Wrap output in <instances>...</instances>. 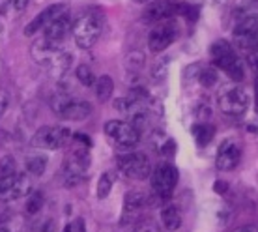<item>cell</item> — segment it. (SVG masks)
Returning <instances> with one entry per match:
<instances>
[{"instance_id":"11","label":"cell","mask_w":258,"mask_h":232,"mask_svg":"<svg viewBox=\"0 0 258 232\" xmlns=\"http://www.w3.org/2000/svg\"><path fill=\"white\" fill-rule=\"evenodd\" d=\"M66 12H68V6H66V4H52V6L45 8L43 12H39L38 15L25 26V34L26 36H32V34L39 32V30H45L52 21L56 19V17H60V15Z\"/></svg>"},{"instance_id":"7","label":"cell","mask_w":258,"mask_h":232,"mask_svg":"<svg viewBox=\"0 0 258 232\" xmlns=\"http://www.w3.org/2000/svg\"><path fill=\"white\" fill-rule=\"evenodd\" d=\"M70 129L62 126H43L34 133L30 144L41 150H58L64 148L66 142L70 141Z\"/></svg>"},{"instance_id":"27","label":"cell","mask_w":258,"mask_h":232,"mask_svg":"<svg viewBox=\"0 0 258 232\" xmlns=\"http://www.w3.org/2000/svg\"><path fill=\"white\" fill-rule=\"evenodd\" d=\"M234 43L239 49L251 51V49H254L258 45V34H239V36H234Z\"/></svg>"},{"instance_id":"33","label":"cell","mask_w":258,"mask_h":232,"mask_svg":"<svg viewBox=\"0 0 258 232\" xmlns=\"http://www.w3.org/2000/svg\"><path fill=\"white\" fill-rule=\"evenodd\" d=\"M32 232H54V221L52 219H41L38 223H34Z\"/></svg>"},{"instance_id":"35","label":"cell","mask_w":258,"mask_h":232,"mask_svg":"<svg viewBox=\"0 0 258 232\" xmlns=\"http://www.w3.org/2000/svg\"><path fill=\"white\" fill-rule=\"evenodd\" d=\"M152 75H154L155 81H161L165 75H167V64H163V62H159V64L155 66V70L152 71Z\"/></svg>"},{"instance_id":"18","label":"cell","mask_w":258,"mask_h":232,"mask_svg":"<svg viewBox=\"0 0 258 232\" xmlns=\"http://www.w3.org/2000/svg\"><path fill=\"white\" fill-rule=\"evenodd\" d=\"M70 66H71V54L58 49V51L52 54L51 60H49L47 68H49V71H51L54 77H60V75H64L66 71L70 70Z\"/></svg>"},{"instance_id":"13","label":"cell","mask_w":258,"mask_h":232,"mask_svg":"<svg viewBox=\"0 0 258 232\" xmlns=\"http://www.w3.org/2000/svg\"><path fill=\"white\" fill-rule=\"evenodd\" d=\"M239 161H241V148L236 142H223L219 152H217V159H215L217 168L219 170H234L239 165Z\"/></svg>"},{"instance_id":"2","label":"cell","mask_w":258,"mask_h":232,"mask_svg":"<svg viewBox=\"0 0 258 232\" xmlns=\"http://www.w3.org/2000/svg\"><path fill=\"white\" fill-rule=\"evenodd\" d=\"M210 54H212V62L213 66H217L221 70H225L232 81L239 83L245 79V68H243V62L238 58L234 47L225 41V39H219L212 43V49H210Z\"/></svg>"},{"instance_id":"9","label":"cell","mask_w":258,"mask_h":232,"mask_svg":"<svg viewBox=\"0 0 258 232\" xmlns=\"http://www.w3.org/2000/svg\"><path fill=\"white\" fill-rule=\"evenodd\" d=\"M105 133L122 148H133L137 142L141 141V131L131 122L110 120V122L105 124Z\"/></svg>"},{"instance_id":"1","label":"cell","mask_w":258,"mask_h":232,"mask_svg":"<svg viewBox=\"0 0 258 232\" xmlns=\"http://www.w3.org/2000/svg\"><path fill=\"white\" fill-rule=\"evenodd\" d=\"M105 19L99 12H86L81 17L75 19L71 34L73 39L81 49H92L97 43V39L101 38L103 32Z\"/></svg>"},{"instance_id":"20","label":"cell","mask_w":258,"mask_h":232,"mask_svg":"<svg viewBox=\"0 0 258 232\" xmlns=\"http://www.w3.org/2000/svg\"><path fill=\"white\" fill-rule=\"evenodd\" d=\"M96 97L105 103V101H109L110 96H112V92H114V81L110 75H101V77L96 79Z\"/></svg>"},{"instance_id":"6","label":"cell","mask_w":258,"mask_h":232,"mask_svg":"<svg viewBox=\"0 0 258 232\" xmlns=\"http://www.w3.org/2000/svg\"><path fill=\"white\" fill-rule=\"evenodd\" d=\"M178 184V168L172 163H159L152 172V189L157 199H168Z\"/></svg>"},{"instance_id":"36","label":"cell","mask_w":258,"mask_h":232,"mask_svg":"<svg viewBox=\"0 0 258 232\" xmlns=\"http://www.w3.org/2000/svg\"><path fill=\"white\" fill-rule=\"evenodd\" d=\"M174 150H176V144H174V141H165V144L161 146V154H165V155H172L174 154Z\"/></svg>"},{"instance_id":"19","label":"cell","mask_w":258,"mask_h":232,"mask_svg":"<svg viewBox=\"0 0 258 232\" xmlns=\"http://www.w3.org/2000/svg\"><path fill=\"white\" fill-rule=\"evenodd\" d=\"M161 221L167 230H178L181 226V213L180 208L174 204H168L161 210Z\"/></svg>"},{"instance_id":"17","label":"cell","mask_w":258,"mask_h":232,"mask_svg":"<svg viewBox=\"0 0 258 232\" xmlns=\"http://www.w3.org/2000/svg\"><path fill=\"white\" fill-rule=\"evenodd\" d=\"M90 114H92V105L88 101H77V99H73L68 105V109L62 112V118L73 120V122H81V120H86Z\"/></svg>"},{"instance_id":"38","label":"cell","mask_w":258,"mask_h":232,"mask_svg":"<svg viewBox=\"0 0 258 232\" xmlns=\"http://www.w3.org/2000/svg\"><path fill=\"white\" fill-rule=\"evenodd\" d=\"M71 232H86L84 228V221L83 219H75L71 223Z\"/></svg>"},{"instance_id":"31","label":"cell","mask_w":258,"mask_h":232,"mask_svg":"<svg viewBox=\"0 0 258 232\" xmlns=\"http://www.w3.org/2000/svg\"><path fill=\"white\" fill-rule=\"evenodd\" d=\"M15 172V159L12 155H6L0 159V176H8V174Z\"/></svg>"},{"instance_id":"44","label":"cell","mask_w":258,"mask_h":232,"mask_svg":"<svg viewBox=\"0 0 258 232\" xmlns=\"http://www.w3.org/2000/svg\"><path fill=\"white\" fill-rule=\"evenodd\" d=\"M256 71H258V60H256Z\"/></svg>"},{"instance_id":"16","label":"cell","mask_w":258,"mask_h":232,"mask_svg":"<svg viewBox=\"0 0 258 232\" xmlns=\"http://www.w3.org/2000/svg\"><path fill=\"white\" fill-rule=\"evenodd\" d=\"M150 204V197L144 191H129L123 199V212L127 215L139 213Z\"/></svg>"},{"instance_id":"40","label":"cell","mask_w":258,"mask_h":232,"mask_svg":"<svg viewBox=\"0 0 258 232\" xmlns=\"http://www.w3.org/2000/svg\"><path fill=\"white\" fill-rule=\"evenodd\" d=\"M6 107H8V99H6V96H2V94H0V118H2V114H4V110H6Z\"/></svg>"},{"instance_id":"43","label":"cell","mask_w":258,"mask_h":232,"mask_svg":"<svg viewBox=\"0 0 258 232\" xmlns=\"http://www.w3.org/2000/svg\"><path fill=\"white\" fill-rule=\"evenodd\" d=\"M133 2H137V4H142V2H146V0H133Z\"/></svg>"},{"instance_id":"39","label":"cell","mask_w":258,"mask_h":232,"mask_svg":"<svg viewBox=\"0 0 258 232\" xmlns=\"http://www.w3.org/2000/svg\"><path fill=\"white\" fill-rule=\"evenodd\" d=\"M232 232H258V226L256 225H243L239 226V228H236V230Z\"/></svg>"},{"instance_id":"3","label":"cell","mask_w":258,"mask_h":232,"mask_svg":"<svg viewBox=\"0 0 258 232\" xmlns=\"http://www.w3.org/2000/svg\"><path fill=\"white\" fill-rule=\"evenodd\" d=\"M88 167H90V154H88V148L84 146V148L71 150L70 155L66 157L64 168H62V174H64V186L66 187L77 186L79 182L86 176Z\"/></svg>"},{"instance_id":"10","label":"cell","mask_w":258,"mask_h":232,"mask_svg":"<svg viewBox=\"0 0 258 232\" xmlns=\"http://www.w3.org/2000/svg\"><path fill=\"white\" fill-rule=\"evenodd\" d=\"M178 38V25L172 19L161 21L154 26L148 36V47L152 52H161L170 47Z\"/></svg>"},{"instance_id":"42","label":"cell","mask_w":258,"mask_h":232,"mask_svg":"<svg viewBox=\"0 0 258 232\" xmlns=\"http://www.w3.org/2000/svg\"><path fill=\"white\" fill-rule=\"evenodd\" d=\"M64 232H71V223H70V225H66V228H64Z\"/></svg>"},{"instance_id":"5","label":"cell","mask_w":258,"mask_h":232,"mask_svg":"<svg viewBox=\"0 0 258 232\" xmlns=\"http://www.w3.org/2000/svg\"><path fill=\"white\" fill-rule=\"evenodd\" d=\"M217 105L219 109L228 116H241L247 110L249 105V96L247 92L234 84V86H225L217 96Z\"/></svg>"},{"instance_id":"15","label":"cell","mask_w":258,"mask_h":232,"mask_svg":"<svg viewBox=\"0 0 258 232\" xmlns=\"http://www.w3.org/2000/svg\"><path fill=\"white\" fill-rule=\"evenodd\" d=\"M58 51V45H54V43H51L49 39L43 36V38L36 39L32 43V49H30V52H32V58L38 62V64H49V60L52 58V54Z\"/></svg>"},{"instance_id":"8","label":"cell","mask_w":258,"mask_h":232,"mask_svg":"<svg viewBox=\"0 0 258 232\" xmlns=\"http://www.w3.org/2000/svg\"><path fill=\"white\" fill-rule=\"evenodd\" d=\"M30 180L26 174H8L0 176V202H12L30 193Z\"/></svg>"},{"instance_id":"30","label":"cell","mask_w":258,"mask_h":232,"mask_svg":"<svg viewBox=\"0 0 258 232\" xmlns=\"http://www.w3.org/2000/svg\"><path fill=\"white\" fill-rule=\"evenodd\" d=\"M199 81H200L202 86L212 88L213 84L217 83V71L213 70V68H204V70L199 73Z\"/></svg>"},{"instance_id":"25","label":"cell","mask_w":258,"mask_h":232,"mask_svg":"<svg viewBox=\"0 0 258 232\" xmlns=\"http://www.w3.org/2000/svg\"><path fill=\"white\" fill-rule=\"evenodd\" d=\"M71 101H73V97H71L68 92H56V94L51 97V107L56 114L62 116V112L68 109V105H70Z\"/></svg>"},{"instance_id":"24","label":"cell","mask_w":258,"mask_h":232,"mask_svg":"<svg viewBox=\"0 0 258 232\" xmlns=\"http://www.w3.org/2000/svg\"><path fill=\"white\" fill-rule=\"evenodd\" d=\"M43 204H45V195L41 191H34V193L28 195V200H26V213L36 215L38 212H41Z\"/></svg>"},{"instance_id":"34","label":"cell","mask_w":258,"mask_h":232,"mask_svg":"<svg viewBox=\"0 0 258 232\" xmlns=\"http://www.w3.org/2000/svg\"><path fill=\"white\" fill-rule=\"evenodd\" d=\"M6 2L10 10H13V12H23L28 6V0H6Z\"/></svg>"},{"instance_id":"29","label":"cell","mask_w":258,"mask_h":232,"mask_svg":"<svg viewBox=\"0 0 258 232\" xmlns=\"http://www.w3.org/2000/svg\"><path fill=\"white\" fill-rule=\"evenodd\" d=\"M133 232H161L157 221L152 219V217H142L135 223L133 226Z\"/></svg>"},{"instance_id":"22","label":"cell","mask_w":258,"mask_h":232,"mask_svg":"<svg viewBox=\"0 0 258 232\" xmlns=\"http://www.w3.org/2000/svg\"><path fill=\"white\" fill-rule=\"evenodd\" d=\"M239 34H258V15L251 13L238 21V25L234 26V36Z\"/></svg>"},{"instance_id":"12","label":"cell","mask_w":258,"mask_h":232,"mask_svg":"<svg viewBox=\"0 0 258 232\" xmlns=\"http://www.w3.org/2000/svg\"><path fill=\"white\" fill-rule=\"evenodd\" d=\"M176 15V2L170 0H155L152 2L144 13H142V21L144 23H161Z\"/></svg>"},{"instance_id":"21","label":"cell","mask_w":258,"mask_h":232,"mask_svg":"<svg viewBox=\"0 0 258 232\" xmlns=\"http://www.w3.org/2000/svg\"><path fill=\"white\" fill-rule=\"evenodd\" d=\"M191 133H193L195 141H197L199 146H206V144H210L213 135H215V128H213L212 124H204V122L195 124L193 129H191Z\"/></svg>"},{"instance_id":"32","label":"cell","mask_w":258,"mask_h":232,"mask_svg":"<svg viewBox=\"0 0 258 232\" xmlns=\"http://www.w3.org/2000/svg\"><path fill=\"white\" fill-rule=\"evenodd\" d=\"M144 66V54L142 52H131L127 56V68L129 70H141Z\"/></svg>"},{"instance_id":"41","label":"cell","mask_w":258,"mask_h":232,"mask_svg":"<svg viewBox=\"0 0 258 232\" xmlns=\"http://www.w3.org/2000/svg\"><path fill=\"white\" fill-rule=\"evenodd\" d=\"M215 189H217V191H223V189H226V184H223V182H219V184L215 186Z\"/></svg>"},{"instance_id":"23","label":"cell","mask_w":258,"mask_h":232,"mask_svg":"<svg viewBox=\"0 0 258 232\" xmlns=\"http://www.w3.org/2000/svg\"><path fill=\"white\" fill-rule=\"evenodd\" d=\"M25 168L26 172L32 176H41L47 168V157L45 155H30V157H26Z\"/></svg>"},{"instance_id":"4","label":"cell","mask_w":258,"mask_h":232,"mask_svg":"<svg viewBox=\"0 0 258 232\" xmlns=\"http://www.w3.org/2000/svg\"><path fill=\"white\" fill-rule=\"evenodd\" d=\"M118 168L129 180H146L152 174V165L146 154L142 152H131L118 157Z\"/></svg>"},{"instance_id":"37","label":"cell","mask_w":258,"mask_h":232,"mask_svg":"<svg viewBox=\"0 0 258 232\" xmlns=\"http://www.w3.org/2000/svg\"><path fill=\"white\" fill-rule=\"evenodd\" d=\"M0 232H13L10 225V217L8 215H0Z\"/></svg>"},{"instance_id":"14","label":"cell","mask_w":258,"mask_h":232,"mask_svg":"<svg viewBox=\"0 0 258 232\" xmlns=\"http://www.w3.org/2000/svg\"><path fill=\"white\" fill-rule=\"evenodd\" d=\"M71 28H73V21H71V15L70 12L62 13L60 17H56V19L52 21L51 25L45 28V36L51 43H54V45H58V43H62L66 38H68V34L71 32Z\"/></svg>"},{"instance_id":"26","label":"cell","mask_w":258,"mask_h":232,"mask_svg":"<svg viewBox=\"0 0 258 232\" xmlns=\"http://www.w3.org/2000/svg\"><path fill=\"white\" fill-rule=\"evenodd\" d=\"M75 75H77L79 83L84 84V86H94V84H96V75H94V71H92L90 66L81 64L77 70H75Z\"/></svg>"},{"instance_id":"28","label":"cell","mask_w":258,"mask_h":232,"mask_svg":"<svg viewBox=\"0 0 258 232\" xmlns=\"http://www.w3.org/2000/svg\"><path fill=\"white\" fill-rule=\"evenodd\" d=\"M112 189V178H110L109 172H103L99 176V182H97V199H107Z\"/></svg>"}]
</instances>
